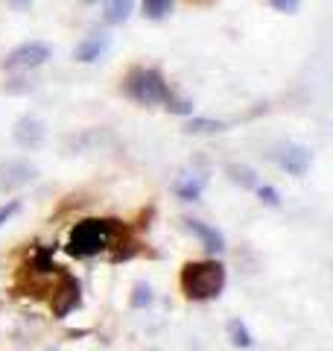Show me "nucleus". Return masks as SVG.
<instances>
[{
	"mask_svg": "<svg viewBox=\"0 0 333 351\" xmlns=\"http://www.w3.org/2000/svg\"><path fill=\"white\" fill-rule=\"evenodd\" d=\"M38 176V167L29 161H6L0 167V191H15V188H24L32 179Z\"/></svg>",
	"mask_w": 333,
	"mask_h": 351,
	"instance_id": "nucleus-7",
	"label": "nucleus"
},
{
	"mask_svg": "<svg viewBox=\"0 0 333 351\" xmlns=\"http://www.w3.org/2000/svg\"><path fill=\"white\" fill-rule=\"evenodd\" d=\"M166 112L170 114H193V103L190 100H175V97L170 94L166 97Z\"/></svg>",
	"mask_w": 333,
	"mask_h": 351,
	"instance_id": "nucleus-18",
	"label": "nucleus"
},
{
	"mask_svg": "<svg viewBox=\"0 0 333 351\" xmlns=\"http://www.w3.org/2000/svg\"><path fill=\"white\" fill-rule=\"evenodd\" d=\"M182 226L202 240V246L210 252V255H222V252H225V237H222L219 228L202 223V219H182Z\"/></svg>",
	"mask_w": 333,
	"mask_h": 351,
	"instance_id": "nucleus-10",
	"label": "nucleus"
},
{
	"mask_svg": "<svg viewBox=\"0 0 333 351\" xmlns=\"http://www.w3.org/2000/svg\"><path fill=\"white\" fill-rule=\"evenodd\" d=\"M225 123L222 120H210V117H193L184 123V132H190V135H214V132H222Z\"/></svg>",
	"mask_w": 333,
	"mask_h": 351,
	"instance_id": "nucleus-13",
	"label": "nucleus"
},
{
	"mask_svg": "<svg viewBox=\"0 0 333 351\" xmlns=\"http://www.w3.org/2000/svg\"><path fill=\"white\" fill-rule=\"evenodd\" d=\"M120 223L108 217H91L76 223L68 234V255L73 258H94L99 252H106L108 243L114 240Z\"/></svg>",
	"mask_w": 333,
	"mask_h": 351,
	"instance_id": "nucleus-1",
	"label": "nucleus"
},
{
	"mask_svg": "<svg viewBox=\"0 0 333 351\" xmlns=\"http://www.w3.org/2000/svg\"><path fill=\"white\" fill-rule=\"evenodd\" d=\"M258 196L266 202V205H272V208H278L281 205V193H278L275 188H269V184H263V188H258Z\"/></svg>",
	"mask_w": 333,
	"mask_h": 351,
	"instance_id": "nucleus-21",
	"label": "nucleus"
},
{
	"mask_svg": "<svg viewBox=\"0 0 333 351\" xmlns=\"http://www.w3.org/2000/svg\"><path fill=\"white\" fill-rule=\"evenodd\" d=\"M82 304V287L79 281L68 272H59V287L53 290V299H50V307H53V316L56 319H64L71 311Z\"/></svg>",
	"mask_w": 333,
	"mask_h": 351,
	"instance_id": "nucleus-5",
	"label": "nucleus"
},
{
	"mask_svg": "<svg viewBox=\"0 0 333 351\" xmlns=\"http://www.w3.org/2000/svg\"><path fill=\"white\" fill-rule=\"evenodd\" d=\"M12 138H15V144L21 149H38L44 144V138H47V126H44V120L27 114V117H21L15 123Z\"/></svg>",
	"mask_w": 333,
	"mask_h": 351,
	"instance_id": "nucleus-6",
	"label": "nucleus"
},
{
	"mask_svg": "<svg viewBox=\"0 0 333 351\" xmlns=\"http://www.w3.org/2000/svg\"><path fill=\"white\" fill-rule=\"evenodd\" d=\"M173 12V0H143V18L149 21H164Z\"/></svg>",
	"mask_w": 333,
	"mask_h": 351,
	"instance_id": "nucleus-14",
	"label": "nucleus"
},
{
	"mask_svg": "<svg viewBox=\"0 0 333 351\" xmlns=\"http://www.w3.org/2000/svg\"><path fill=\"white\" fill-rule=\"evenodd\" d=\"M111 47V36L108 32H91V36H85L79 44H76L73 50V59L82 62V64H91V62H99L108 53Z\"/></svg>",
	"mask_w": 333,
	"mask_h": 351,
	"instance_id": "nucleus-8",
	"label": "nucleus"
},
{
	"mask_svg": "<svg viewBox=\"0 0 333 351\" xmlns=\"http://www.w3.org/2000/svg\"><path fill=\"white\" fill-rule=\"evenodd\" d=\"M228 173H231V179H234L237 184H243V188H258V179H254V170H249V167H228Z\"/></svg>",
	"mask_w": 333,
	"mask_h": 351,
	"instance_id": "nucleus-17",
	"label": "nucleus"
},
{
	"mask_svg": "<svg viewBox=\"0 0 333 351\" xmlns=\"http://www.w3.org/2000/svg\"><path fill=\"white\" fill-rule=\"evenodd\" d=\"M175 196H179L182 202H196L199 196L205 191V176H184V179L175 182Z\"/></svg>",
	"mask_w": 333,
	"mask_h": 351,
	"instance_id": "nucleus-11",
	"label": "nucleus"
},
{
	"mask_svg": "<svg viewBox=\"0 0 333 351\" xmlns=\"http://www.w3.org/2000/svg\"><path fill=\"white\" fill-rule=\"evenodd\" d=\"M123 91L126 97H132L140 106H158L166 103L170 97V85L164 82V76L152 68H135L129 71V76L123 80Z\"/></svg>",
	"mask_w": 333,
	"mask_h": 351,
	"instance_id": "nucleus-3",
	"label": "nucleus"
},
{
	"mask_svg": "<svg viewBox=\"0 0 333 351\" xmlns=\"http://www.w3.org/2000/svg\"><path fill=\"white\" fill-rule=\"evenodd\" d=\"M225 287V267L219 261H187L182 267V293L190 302L217 299Z\"/></svg>",
	"mask_w": 333,
	"mask_h": 351,
	"instance_id": "nucleus-2",
	"label": "nucleus"
},
{
	"mask_svg": "<svg viewBox=\"0 0 333 351\" xmlns=\"http://www.w3.org/2000/svg\"><path fill=\"white\" fill-rule=\"evenodd\" d=\"M278 164H281L290 176L301 179V176L310 170V164H313V152H310L307 147H301V144H290V147H284L281 152H278Z\"/></svg>",
	"mask_w": 333,
	"mask_h": 351,
	"instance_id": "nucleus-9",
	"label": "nucleus"
},
{
	"mask_svg": "<svg viewBox=\"0 0 333 351\" xmlns=\"http://www.w3.org/2000/svg\"><path fill=\"white\" fill-rule=\"evenodd\" d=\"M132 9H135V0H106V21L108 24H123V21H129Z\"/></svg>",
	"mask_w": 333,
	"mask_h": 351,
	"instance_id": "nucleus-12",
	"label": "nucleus"
},
{
	"mask_svg": "<svg viewBox=\"0 0 333 351\" xmlns=\"http://www.w3.org/2000/svg\"><path fill=\"white\" fill-rule=\"evenodd\" d=\"M228 339H231V346H237V348H249V346H251L249 328L243 325L240 319H231V322H228Z\"/></svg>",
	"mask_w": 333,
	"mask_h": 351,
	"instance_id": "nucleus-15",
	"label": "nucleus"
},
{
	"mask_svg": "<svg viewBox=\"0 0 333 351\" xmlns=\"http://www.w3.org/2000/svg\"><path fill=\"white\" fill-rule=\"evenodd\" d=\"M269 6L275 9V12L293 15V12H298V6H301V0H269Z\"/></svg>",
	"mask_w": 333,
	"mask_h": 351,
	"instance_id": "nucleus-19",
	"label": "nucleus"
},
{
	"mask_svg": "<svg viewBox=\"0 0 333 351\" xmlns=\"http://www.w3.org/2000/svg\"><path fill=\"white\" fill-rule=\"evenodd\" d=\"M152 302H155V295H152L149 284H135V290H132V307L143 311V307H149Z\"/></svg>",
	"mask_w": 333,
	"mask_h": 351,
	"instance_id": "nucleus-16",
	"label": "nucleus"
},
{
	"mask_svg": "<svg viewBox=\"0 0 333 351\" xmlns=\"http://www.w3.org/2000/svg\"><path fill=\"white\" fill-rule=\"evenodd\" d=\"M9 3H12L15 9H29V6H32V0H9Z\"/></svg>",
	"mask_w": 333,
	"mask_h": 351,
	"instance_id": "nucleus-22",
	"label": "nucleus"
},
{
	"mask_svg": "<svg viewBox=\"0 0 333 351\" xmlns=\"http://www.w3.org/2000/svg\"><path fill=\"white\" fill-rule=\"evenodd\" d=\"M47 59H50V44L27 41V44H18L15 50H9L6 59L0 62V68L3 71H36Z\"/></svg>",
	"mask_w": 333,
	"mask_h": 351,
	"instance_id": "nucleus-4",
	"label": "nucleus"
},
{
	"mask_svg": "<svg viewBox=\"0 0 333 351\" xmlns=\"http://www.w3.org/2000/svg\"><path fill=\"white\" fill-rule=\"evenodd\" d=\"M18 211H21V202H18V199H9L6 205H0V228H3Z\"/></svg>",
	"mask_w": 333,
	"mask_h": 351,
	"instance_id": "nucleus-20",
	"label": "nucleus"
}]
</instances>
